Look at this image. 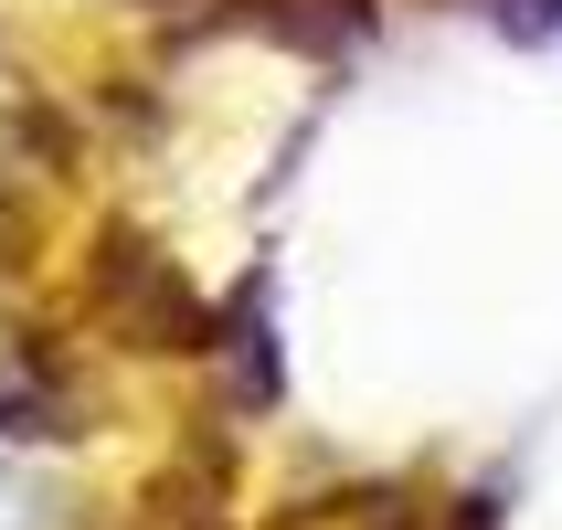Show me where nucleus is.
I'll use <instances>...</instances> for the list:
<instances>
[{"label": "nucleus", "mask_w": 562, "mask_h": 530, "mask_svg": "<svg viewBox=\"0 0 562 530\" xmlns=\"http://www.w3.org/2000/svg\"><path fill=\"white\" fill-rule=\"evenodd\" d=\"M0 530H43V499H32L11 467H0Z\"/></svg>", "instance_id": "1"}]
</instances>
